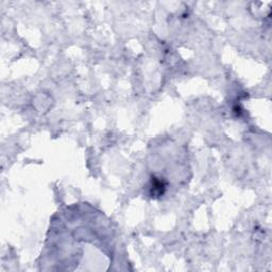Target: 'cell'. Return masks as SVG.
I'll return each mask as SVG.
<instances>
[{
    "label": "cell",
    "instance_id": "1",
    "mask_svg": "<svg viewBox=\"0 0 272 272\" xmlns=\"http://www.w3.org/2000/svg\"><path fill=\"white\" fill-rule=\"evenodd\" d=\"M166 187H167L166 182L163 179L152 176V179H151L149 184V195L152 198H160L164 194H165Z\"/></svg>",
    "mask_w": 272,
    "mask_h": 272
}]
</instances>
